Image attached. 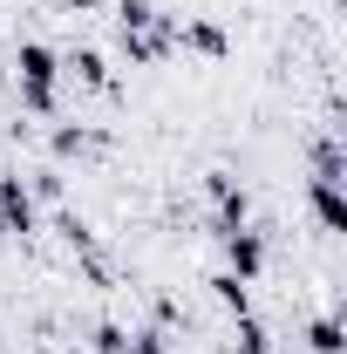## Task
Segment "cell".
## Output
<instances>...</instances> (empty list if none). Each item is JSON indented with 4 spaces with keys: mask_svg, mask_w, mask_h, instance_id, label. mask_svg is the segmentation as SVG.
<instances>
[{
    "mask_svg": "<svg viewBox=\"0 0 347 354\" xmlns=\"http://www.w3.org/2000/svg\"><path fill=\"white\" fill-rule=\"evenodd\" d=\"M21 75V109L28 116H55V82H62V55L48 41H21V55L7 62Z\"/></svg>",
    "mask_w": 347,
    "mask_h": 354,
    "instance_id": "1",
    "label": "cell"
},
{
    "mask_svg": "<svg viewBox=\"0 0 347 354\" xmlns=\"http://www.w3.org/2000/svg\"><path fill=\"white\" fill-rule=\"evenodd\" d=\"M218 245H225V272H238L245 286L265 272V239L252 225H232V232H218Z\"/></svg>",
    "mask_w": 347,
    "mask_h": 354,
    "instance_id": "2",
    "label": "cell"
},
{
    "mask_svg": "<svg viewBox=\"0 0 347 354\" xmlns=\"http://www.w3.org/2000/svg\"><path fill=\"white\" fill-rule=\"evenodd\" d=\"M205 191H212V205H218V232H232V225L252 218V198H245V184H238L232 171H212V177H205Z\"/></svg>",
    "mask_w": 347,
    "mask_h": 354,
    "instance_id": "3",
    "label": "cell"
},
{
    "mask_svg": "<svg viewBox=\"0 0 347 354\" xmlns=\"http://www.w3.org/2000/svg\"><path fill=\"white\" fill-rule=\"evenodd\" d=\"M35 191L21 184V177H0V232H14V239H28L35 232Z\"/></svg>",
    "mask_w": 347,
    "mask_h": 354,
    "instance_id": "4",
    "label": "cell"
},
{
    "mask_svg": "<svg viewBox=\"0 0 347 354\" xmlns=\"http://www.w3.org/2000/svg\"><path fill=\"white\" fill-rule=\"evenodd\" d=\"M306 205H313V218L327 225V232H347V198H341V177H313V184H306Z\"/></svg>",
    "mask_w": 347,
    "mask_h": 354,
    "instance_id": "5",
    "label": "cell"
},
{
    "mask_svg": "<svg viewBox=\"0 0 347 354\" xmlns=\"http://www.w3.org/2000/svg\"><path fill=\"white\" fill-rule=\"evenodd\" d=\"M177 48H191V55H205V62H218V55L232 48V35H225L218 21H177Z\"/></svg>",
    "mask_w": 347,
    "mask_h": 354,
    "instance_id": "6",
    "label": "cell"
},
{
    "mask_svg": "<svg viewBox=\"0 0 347 354\" xmlns=\"http://www.w3.org/2000/svg\"><path fill=\"white\" fill-rule=\"evenodd\" d=\"M116 21H123V35H150V28H164V7L157 0H123Z\"/></svg>",
    "mask_w": 347,
    "mask_h": 354,
    "instance_id": "7",
    "label": "cell"
},
{
    "mask_svg": "<svg viewBox=\"0 0 347 354\" xmlns=\"http://www.w3.org/2000/svg\"><path fill=\"white\" fill-rule=\"evenodd\" d=\"M212 293H218V307H232L238 320L252 313V286H245L238 272H212Z\"/></svg>",
    "mask_w": 347,
    "mask_h": 354,
    "instance_id": "8",
    "label": "cell"
},
{
    "mask_svg": "<svg viewBox=\"0 0 347 354\" xmlns=\"http://www.w3.org/2000/svg\"><path fill=\"white\" fill-rule=\"evenodd\" d=\"M68 75L82 88H109V62H102L95 48H75V55H68Z\"/></svg>",
    "mask_w": 347,
    "mask_h": 354,
    "instance_id": "9",
    "label": "cell"
},
{
    "mask_svg": "<svg viewBox=\"0 0 347 354\" xmlns=\"http://www.w3.org/2000/svg\"><path fill=\"white\" fill-rule=\"evenodd\" d=\"M306 348L313 354H341V313H320V320L306 327Z\"/></svg>",
    "mask_w": 347,
    "mask_h": 354,
    "instance_id": "10",
    "label": "cell"
},
{
    "mask_svg": "<svg viewBox=\"0 0 347 354\" xmlns=\"http://www.w3.org/2000/svg\"><path fill=\"white\" fill-rule=\"evenodd\" d=\"M232 354H272V334H265V327L252 320V313L238 320V348H232Z\"/></svg>",
    "mask_w": 347,
    "mask_h": 354,
    "instance_id": "11",
    "label": "cell"
},
{
    "mask_svg": "<svg viewBox=\"0 0 347 354\" xmlns=\"http://www.w3.org/2000/svg\"><path fill=\"white\" fill-rule=\"evenodd\" d=\"M313 177H341V136H320L313 143Z\"/></svg>",
    "mask_w": 347,
    "mask_h": 354,
    "instance_id": "12",
    "label": "cell"
},
{
    "mask_svg": "<svg viewBox=\"0 0 347 354\" xmlns=\"http://www.w3.org/2000/svg\"><path fill=\"white\" fill-rule=\"evenodd\" d=\"M75 150H95V136L75 130V123H62V130H55V157H75Z\"/></svg>",
    "mask_w": 347,
    "mask_h": 354,
    "instance_id": "13",
    "label": "cell"
},
{
    "mask_svg": "<svg viewBox=\"0 0 347 354\" xmlns=\"http://www.w3.org/2000/svg\"><path fill=\"white\" fill-rule=\"evenodd\" d=\"M123 354H171V341L150 327V334H130V341H123Z\"/></svg>",
    "mask_w": 347,
    "mask_h": 354,
    "instance_id": "14",
    "label": "cell"
},
{
    "mask_svg": "<svg viewBox=\"0 0 347 354\" xmlns=\"http://www.w3.org/2000/svg\"><path fill=\"white\" fill-rule=\"evenodd\" d=\"M123 341H130V334H123L116 320H102V327H95V354H123Z\"/></svg>",
    "mask_w": 347,
    "mask_h": 354,
    "instance_id": "15",
    "label": "cell"
},
{
    "mask_svg": "<svg viewBox=\"0 0 347 354\" xmlns=\"http://www.w3.org/2000/svg\"><path fill=\"white\" fill-rule=\"evenodd\" d=\"M62 7H75V14H88V7H95V0H62Z\"/></svg>",
    "mask_w": 347,
    "mask_h": 354,
    "instance_id": "16",
    "label": "cell"
},
{
    "mask_svg": "<svg viewBox=\"0 0 347 354\" xmlns=\"http://www.w3.org/2000/svg\"><path fill=\"white\" fill-rule=\"evenodd\" d=\"M0 82H7V62H0Z\"/></svg>",
    "mask_w": 347,
    "mask_h": 354,
    "instance_id": "17",
    "label": "cell"
}]
</instances>
